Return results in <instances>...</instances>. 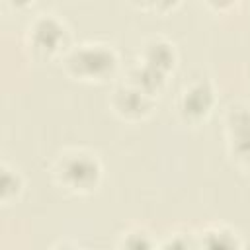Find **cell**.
Masks as SVG:
<instances>
[{
	"label": "cell",
	"instance_id": "6",
	"mask_svg": "<svg viewBox=\"0 0 250 250\" xmlns=\"http://www.w3.org/2000/svg\"><path fill=\"white\" fill-rule=\"evenodd\" d=\"M227 141L232 154L240 158L250 154V109L244 105H230L225 117Z\"/></svg>",
	"mask_w": 250,
	"mask_h": 250
},
{
	"label": "cell",
	"instance_id": "9",
	"mask_svg": "<svg viewBox=\"0 0 250 250\" xmlns=\"http://www.w3.org/2000/svg\"><path fill=\"white\" fill-rule=\"evenodd\" d=\"M127 82H129L131 86L143 90L145 94L156 98V96L160 94V90L164 88V84H166V76L160 74L158 70H154V68H150V66L139 62L135 68H131Z\"/></svg>",
	"mask_w": 250,
	"mask_h": 250
},
{
	"label": "cell",
	"instance_id": "1",
	"mask_svg": "<svg viewBox=\"0 0 250 250\" xmlns=\"http://www.w3.org/2000/svg\"><path fill=\"white\" fill-rule=\"evenodd\" d=\"M102 162L100 158L84 148H68L61 152L53 166L55 184L76 195L94 193L102 182Z\"/></svg>",
	"mask_w": 250,
	"mask_h": 250
},
{
	"label": "cell",
	"instance_id": "4",
	"mask_svg": "<svg viewBox=\"0 0 250 250\" xmlns=\"http://www.w3.org/2000/svg\"><path fill=\"white\" fill-rule=\"evenodd\" d=\"M217 104L215 90L209 80H195L188 84L178 96V113L188 123H199L207 119Z\"/></svg>",
	"mask_w": 250,
	"mask_h": 250
},
{
	"label": "cell",
	"instance_id": "5",
	"mask_svg": "<svg viewBox=\"0 0 250 250\" xmlns=\"http://www.w3.org/2000/svg\"><path fill=\"white\" fill-rule=\"evenodd\" d=\"M156 105V98L145 94L143 90L131 86L129 82L117 86L109 98V107L115 115L127 121H141L146 119Z\"/></svg>",
	"mask_w": 250,
	"mask_h": 250
},
{
	"label": "cell",
	"instance_id": "3",
	"mask_svg": "<svg viewBox=\"0 0 250 250\" xmlns=\"http://www.w3.org/2000/svg\"><path fill=\"white\" fill-rule=\"evenodd\" d=\"M68 29L55 14H39L27 25V45L39 59L57 57L64 51Z\"/></svg>",
	"mask_w": 250,
	"mask_h": 250
},
{
	"label": "cell",
	"instance_id": "11",
	"mask_svg": "<svg viewBox=\"0 0 250 250\" xmlns=\"http://www.w3.org/2000/svg\"><path fill=\"white\" fill-rule=\"evenodd\" d=\"M158 244L145 229H131L119 238L117 250H156Z\"/></svg>",
	"mask_w": 250,
	"mask_h": 250
},
{
	"label": "cell",
	"instance_id": "7",
	"mask_svg": "<svg viewBox=\"0 0 250 250\" xmlns=\"http://www.w3.org/2000/svg\"><path fill=\"white\" fill-rule=\"evenodd\" d=\"M178 61L176 55V47L174 43H170L164 37H152L143 45L141 51V64H146L154 70H158L160 74H168L170 70H174Z\"/></svg>",
	"mask_w": 250,
	"mask_h": 250
},
{
	"label": "cell",
	"instance_id": "8",
	"mask_svg": "<svg viewBox=\"0 0 250 250\" xmlns=\"http://www.w3.org/2000/svg\"><path fill=\"white\" fill-rule=\"evenodd\" d=\"M195 240V250H242V242L238 234L223 225H211L203 229Z\"/></svg>",
	"mask_w": 250,
	"mask_h": 250
},
{
	"label": "cell",
	"instance_id": "10",
	"mask_svg": "<svg viewBox=\"0 0 250 250\" xmlns=\"http://www.w3.org/2000/svg\"><path fill=\"white\" fill-rule=\"evenodd\" d=\"M25 188V180L21 176L20 170L10 168L6 162H2L0 166V197L4 205H10L12 201H16L21 191Z\"/></svg>",
	"mask_w": 250,
	"mask_h": 250
},
{
	"label": "cell",
	"instance_id": "12",
	"mask_svg": "<svg viewBox=\"0 0 250 250\" xmlns=\"http://www.w3.org/2000/svg\"><path fill=\"white\" fill-rule=\"evenodd\" d=\"M156 250H195V240L188 234H170L168 238H164Z\"/></svg>",
	"mask_w": 250,
	"mask_h": 250
},
{
	"label": "cell",
	"instance_id": "2",
	"mask_svg": "<svg viewBox=\"0 0 250 250\" xmlns=\"http://www.w3.org/2000/svg\"><path fill=\"white\" fill-rule=\"evenodd\" d=\"M117 64V53L104 43H82L66 49L62 57L64 72L80 82H105L115 74Z\"/></svg>",
	"mask_w": 250,
	"mask_h": 250
},
{
	"label": "cell",
	"instance_id": "13",
	"mask_svg": "<svg viewBox=\"0 0 250 250\" xmlns=\"http://www.w3.org/2000/svg\"><path fill=\"white\" fill-rule=\"evenodd\" d=\"M53 250H78V246H74L72 242H61V244H57Z\"/></svg>",
	"mask_w": 250,
	"mask_h": 250
}]
</instances>
